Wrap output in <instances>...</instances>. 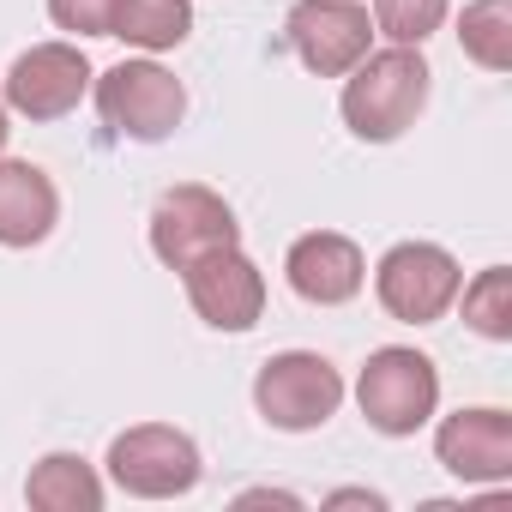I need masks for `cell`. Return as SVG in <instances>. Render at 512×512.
Returning <instances> with one entry per match:
<instances>
[{
	"label": "cell",
	"instance_id": "obj_15",
	"mask_svg": "<svg viewBox=\"0 0 512 512\" xmlns=\"http://www.w3.org/2000/svg\"><path fill=\"white\" fill-rule=\"evenodd\" d=\"M193 31V7L187 0H115V19H109V37L145 49V55H163V49H181Z\"/></svg>",
	"mask_w": 512,
	"mask_h": 512
},
{
	"label": "cell",
	"instance_id": "obj_19",
	"mask_svg": "<svg viewBox=\"0 0 512 512\" xmlns=\"http://www.w3.org/2000/svg\"><path fill=\"white\" fill-rule=\"evenodd\" d=\"M49 19L73 37H109L115 0H49Z\"/></svg>",
	"mask_w": 512,
	"mask_h": 512
},
{
	"label": "cell",
	"instance_id": "obj_16",
	"mask_svg": "<svg viewBox=\"0 0 512 512\" xmlns=\"http://www.w3.org/2000/svg\"><path fill=\"white\" fill-rule=\"evenodd\" d=\"M464 55L488 73H506L512 67V0H476V7H464Z\"/></svg>",
	"mask_w": 512,
	"mask_h": 512
},
{
	"label": "cell",
	"instance_id": "obj_8",
	"mask_svg": "<svg viewBox=\"0 0 512 512\" xmlns=\"http://www.w3.org/2000/svg\"><path fill=\"white\" fill-rule=\"evenodd\" d=\"M85 91H91V61L73 43H37V49H25L13 61V73H7V85H0L7 109L25 115V121H61V115L79 109Z\"/></svg>",
	"mask_w": 512,
	"mask_h": 512
},
{
	"label": "cell",
	"instance_id": "obj_10",
	"mask_svg": "<svg viewBox=\"0 0 512 512\" xmlns=\"http://www.w3.org/2000/svg\"><path fill=\"white\" fill-rule=\"evenodd\" d=\"M284 31H290V49L302 55V67L320 79H344L374 43L362 0H296Z\"/></svg>",
	"mask_w": 512,
	"mask_h": 512
},
{
	"label": "cell",
	"instance_id": "obj_12",
	"mask_svg": "<svg viewBox=\"0 0 512 512\" xmlns=\"http://www.w3.org/2000/svg\"><path fill=\"white\" fill-rule=\"evenodd\" d=\"M434 458L458 482H506L512 476V416L494 404L446 416L434 428Z\"/></svg>",
	"mask_w": 512,
	"mask_h": 512
},
{
	"label": "cell",
	"instance_id": "obj_7",
	"mask_svg": "<svg viewBox=\"0 0 512 512\" xmlns=\"http://www.w3.org/2000/svg\"><path fill=\"white\" fill-rule=\"evenodd\" d=\"M458 284H464L458 260L446 247H434V241H398L374 266V296L404 326H434L458 302Z\"/></svg>",
	"mask_w": 512,
	"mask_h": 512
},
{
	"label": "cell",
	"instance_id": "obj_1",
	"mask_svg": "<svg viewBox=\"0 0 512 512\" xmlns=\"http://www.w3.org/2000/svg\"><path fill=\"white\" fill-rule=\"evenodd\" d=\"M428 91H434V73L422 49L392 43L380 55H362L344 73V127L368 145H392L416 127V115L428 109Z\"/></svg>",
	"mask_w": 512,
	"mask_h": 512
},
{
	"label": "cell",
	"instance_id": "obj_2",
	"mask_svg": "<svg viewBox=\"0 0 512 512\" xmlns=\"http://www.w3.org/2000/svg\"><path fill=\"white\" fill-rule=\"evenodd\" d=\"M356 404L368 416L374 434L386 440H404L416 434L434 410H440V374L422 350L410 344H386L362 362V380H356Z\"/></svg>",
	"mask_w": 512,
	"mask_h": 512
},
{
	"label": "cell",
	"instance_id": "obj_9",
	"mask_svg": "<svg viewBox=\"0 0 512 512\" xmlns=\"http://www.w3.org/2000/svg\"><path fill=\"white\" fill-rule=\"evenodd\" d=\"M187 278V302L211 332H253L266 314V272L247 260L241 247L205 253L199 266L181 272Z\"/></svg>",
	"mask_w": 512,
	"mask_h": 512
},
{
	"label": "cell",
	"instance_id": "obj_18",
	"mask_svg": "<svg viewBox=\"0 0 512 512\" xmlns=\"http://www.w3.org/2000/svg\"><path fill=\"white\" fill-rule=\"evenodd\" d=\"M374 25L404 43V49H422L440 25H446V0H374Z\"/></svg>",
	"mask_w": 512,
	"mask_h": 512
},
{
	"label": "cell",
	"instance_id": "obj_17",
	"mask_svg": "<svg viewBox=\"0 0 512 512\" xmlns=\"http://www.w3.org/2000/svg\"><path fill=\"white\" fill-rule=\"evenodd\" d=\"M458 290H464V326L488 344H506L512 338V272L488 266L476 284H458Z\"/></svg>",
	"mask_w": 512,
	"mask_h": 512
},
{
	"label": "cell",
	"instance_id": "obj_3",
	"mask_svg": "<svg viewBox=\"0 0 512 512\" xmlns=\"http://www.w3.org/2000/svg\"><path fill=\"white\" fill-rule=\"evenodd\" d=\"M344 404V374L314 356V350H284L253 374V410L284 434H314L338 416Z\"/></svg>",
	"mask_w": 512,
	"mask_h": 512
},
{
	"label": "cell",
	"instance_id": "obj_13",
	"mask_svg": "<svg viewBox=\"0 0 512 512\" xmlns=\"http://www.w3.org/2000/svg\"><path fill=\"white\" fill-rule=\"evenodd\" d=\"M61 223V193L37 163L0 157V247H37Z\"/></svg>",
	"mask_w": 512,
	"mask_h": 512
},
{
	"label": "cell",
	"instance_id": "obj_14",
	"mask_svg": "<svg viewBox=\"0 0 512 512\" xmlns=\"http://www.w3.org/2000/svg\"><path fill=\"white\" fill-rule=\"evenodd\" d=\"M25 500L37 512H97L103 506V476L79 452H49L25 476Z\"/></svg>",
	"mask_w": 512,
	"mask_h": 512
},
{
	"label": "cell",
	"instance_id": "obj_6",
	"mask_svg": "<svg viewBox=\"0 0 512 512\" xmlns=\"http://www.w3.org/2000/svg\"><path fill=\"white\" fill-rule=\"evenodd\" d=\"M97 115L103 127H115L121 139H139V145H157L181 127L187 115V91L169 67L157 61H121L97 79Z\"/></svg>",
	"mask_w": 512,
	"mask_h": 512
},
{
	"label": "cell",
	"instance_id": "obj_4",
	"mask_svg": "<svg viewBox=\"0 0 512 512\" xmlns=\"http://www.w3.org/2000/svg\"><path fill=\"white\" fill-rule=\"evenodd\" d=\"M109 476L133 500H175V494L199 488L205 464H199L193 434H181L169 422H139V428L109 440Z\"/></svg>",
	"mask_w": 512,
	"mask_h": 512
},
{
	"label": "cell",
	"instance_id": "obj_5",
	"mask_svg": "<svg viewBox=\"0 0 512 512\" xmlns=\"http://www.w3.org/2000/svg\"><path fill=\"white\" fill-rule=\"evenodd\" d=\"M223 247H241V223H235L223 193L181 181L151 205V253L169 272H187L205 253H223Z\"/></svg>",
	"mask_w": 512,
	"mask_h": 512
},
{
	"label": "cell",
	"instance_id": "obj_20",
	"mask_svg": "<svg viewBox=\"0 0 512 512\" xmlns=\"http://www.w3.org/2000/svg\"><path fill=\"white\" fill-rule=\"evenodd\" d=\"M326 506H368V512H380V506H386V500H380V494H374V488H338V494H332V500H326Z\"/></svg>",
	"mask_w": 512,
	"mask_h": 512
},
{
	"label": "cell",
	"instance_id": "obj_21",
	"mask_svg": "<svg viewBox=\"0 0 512 512\" xmlns=\"http://www.w3.org/2000/svg\"><path fill=\"white\" fill-rule=\"evenodd\" d=\"M7 139H13V109H7V97H0V151H7Z\"/></svg>",
	"mask_w": 512,
	"mask_h": 512
},
{
	"label": "cell",
	"instance_id": "obj_11",
	"mask_svg": "<svg viewBox=\"0 0 512 512\" xmlns=\"http://www.w3.org/2000/svg\"><path fill=\"white\" fill-rule=\"evenodd\" d=\"M284 278L302 302L314 308H344L362 296L368 284V260H362V247L338 229H314V235H296L290 241V260H284Z\"/></svg>",
	"mask_w": 512,
	"mask_h": 512
}]
</instances>
